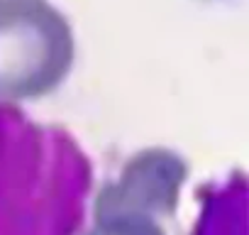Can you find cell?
I'll list each match as a JSON object with an SVG mask.
<instances>
[{"label":"cell","mask_w":249,"mask_h":235,"mask_svg":"<svg viewBox=\"0 0 249 235\" xmlns=\"http://www.w3.org/2000/svg\"><path fill=\"white\" fill-rule=\"evenodd\" d=\"M73 64V32L47 0H0V96L54 91Z\"/></svg>","instance_id":"1"},{"label":"cell","mask_w":249,"mask_h":235,"mask_svg":"<svg viewBox=\"0 0 249 235\" xmlns=\"http://www.w3.org/2000/svg\"><path fill=\"white\" fill-rule=\"evenodd\" d=\"M86 235H164L157 218L140 206L117 203L105 196L95 203V225Z\"/></svg>","instance_id":"2"}]
</instances>
